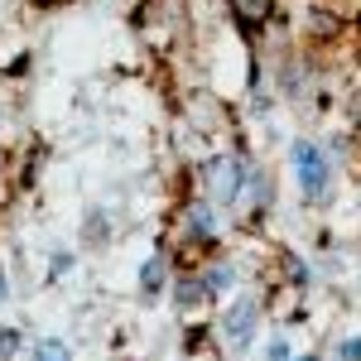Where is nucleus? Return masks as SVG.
<instances>
[{
	"label": "nucleus",
	"mask_w": 361,
	"mask_h": 361,
	"mask_svg": "<svg viewBox=\"0 0 361 361\" xmlns=\"http://www.w3.org/2000/svg\"><path fill=\"white\" fill-rule=\"evenodd\" d=\"M255 318H260V308H255V299H236V304L226 308L222 318V333L231 337V347H246L250 333H255Z\"/></svg>",
	"instance_id": "nucleus-2"
},
{
	"label": "nucleus",
	"mask_w": 361,
	"mask_h": 361,
	"mask_svg": "<svg viewBox=\"0 0 361 361\" xmlns=\"http://www.w3.org/2000/svg\"><path fill=\"white\" fill-rule=\"evenodd\" d=\"M154 284H159V260H149V265H145V289H154Z\"/></svg>",
	"instance_id": "nucleus-10"
},
{
	"label": "nucleus",
	"mask_w": 361,
	"mask_h": 361,
	"mask_svg": "<svg viewBox=\"0 0 361 361\" xmlns=\"http://www.w3.org/2000/svg\"><path fill=\"white\" fill-rule=\"evenodd\" d=\"M0 299H5V275H0Z\"/></svg>",
	"instance_id": "nucleus-11"
},
{
	"label": "nucleus",
	"mask_w": 361,
	"mask_h": 361,
	"mask_svg": "<svg viewBox=\"0 0 361 361\" xmlns=\"http://www.w3.org/2000/svg\"><path fill=\"white\" fill-rule=\"evenodd\" d=\"M20 347H25V337L15 333V328H0V357H15Z\"/></svg>",
	"instance_id": "nucleus-7"
},
{
	"label": "nucleus",
	"mask_w": 361,
	"mask_h": 361,
	"mask_svg": "<svg viewBox=\"0 0 361 361\" xmlns=\"http://www.w3.org/2000/svg\"><path fill=\"white\" fill-rule=\"evenodd\" d=\"M289 159H294V178H299L304 197H323V193H328V159H323V149H318V145L294 140Z\"/></svg>",
	"instance_id": "nucleus-1"
},
{
	"label": "nucleus",
	"mask_w": 361,
	"mask_h": 361,
	"mask_svg": "<svg viewBox=\"0 0 361 361\" xmlns=\"http://www.w3.org/2000/svg\"><path fill=\"white\" fill-rule=\"evenodd\" d=\"M337 357L342 361H361V337H347V342L337 347Z\"/></svg>",
	"instance_id": "nucleus-8"
},
{
	"label": "nucleus",
	"mask_w": 361,
	"mask_h": 361,
	"mask_svg": "<svg viewBox=\"0 0 361 361\" xmlns=\"http://www.w3.org/2000/svg\"><path fill=\"white\" fill-rule=\"evenodd\" d=\"M236 193H241V169H236V159H222L217 164V197L231 202Z\"/></svg>",
	"instance_id": "nucleus-3"
},
{
	"label": "nucleus",
	"mask_w": 361,
	"mask_h": 361,
	"mask_svg": "<svg viewBox=\"0 0 361 361\" xmlns=\"http://www.w3.org/2000/svg\"><path fill=\"white\" fill-rule=\"evenodd\" d=\"M34 361H73V352H68L63 337H39L34 342Z\"/></svg>",
	"instance_id": "nucleus-4"
},
{
	"label": "nucleus",
	"mask_w": 361,
	"mask_h": 361,
	"mask_svg": "<svg viewBox=\"0 0 361 361\" xmlns=\"http://www.w3.org/2000/svg\"><path fill=\"white\" fill-rule=\"evenodd\" d=\"M270 361H289V342H284V337L270 342Z\"/></svg>",
	"instance_id": "nucleus-9"
},
{
	"label": "nucleus",
	"mask_w": 361,
	"mask_h": 361,
	"mask_svg": "<svg viewBox=\"0 0 361 361\" xmlns=\"http://www.w3.org/2000/svg\"><path fill=\"white\" fill-rule=\"evenodd\" d=\"M212 226H217V222H212V212L197 202V207H193V236H212Z\"/></svg>",
	"instance_id": "nucleus-6"
},
{
	"label": "nucleus",
	"mask_w": 361,
	"mask_h": 361,
	"mask_svg": "<svg viewBox=\"0 0 361 361\" xmlns=\"http://www.w3.org/2000/svg\"><path fill=\"white\" fill-rule=\"evenodd\" d=\"M231 284H236V275H231V270H226V265H217V270H212V275L202 279V289H207V294H222V289H231Z\"/></svg>",
	"instance_id": "nucleus-5"
}]
</instances>
